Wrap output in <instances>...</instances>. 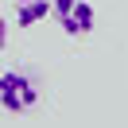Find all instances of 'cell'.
I'll return each instance as SVG.
<instances>
[{"label":"cell","instance_id":"7a4b0ae2","mask_svg":"<svg viewBox=\"0 0 128 128\" xmlns=\"http://www.w3.org/2000/svg\"><path fill=\"white\" fill-rule=\"evenodd\" d=\"M50 16L62 24L66 35H89L93 31V4L89 0H54L50 4Z\"/></svg>","mask_w":128,"mask_h":128},{"label":"cell","instance_id":"277c9868","mask_svg":"<svg viewBox=\"0 0 128 128\" xmlns=\"http://www.w3.org/2000/svg\"><path fill=\"white\" fill-rule=\"evenodd\" d=\"M4 39H8V24H4V16H0V47H4Z\"/></svg>","mask_w":128,"mask_h":128},{"label":"cell","instance_id":"3957f363","mask_svg":"<svg viewBox=\"0 0 128 128\" xmlns=\"http://www.w3.org/2000/svg\"><path fill=\"white\" fill-rule=\"evenodd\" d=\"M50 4H54V0H16V27H31V24H39V20H47Z\"/></svg>","mask_w":128,"mask_h":128},{"label":"cell","instance_id":"6da1fadb","mask_svg":"<svg viewBox=\"0 0 128 128\" xmlns=\"http://www.w3.org/2000/svg\"><path fill=\"white\" fill-rule=\"evenodd\" d=\"M39 101V86L24 70H4L0 74V109L4 112H27Z\"/></svg>","mask_w":128,"mask_h":128}]
</instances>
